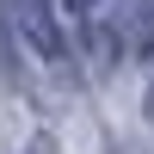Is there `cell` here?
Returning <instances> with one entry per match:
<instances>
[{
  "label": "cell",
  "mask_w": 154,
  "mask_h": 154,
  "mask_svg": "<svg viewBox=\"0 0 154 154\" xmlns=\"http://www.w3.org/2000/svg\"><path fill=\"white\" fill-rule=\"evenodd\" d=\"M0 19L12 25V37H19L31 56H43V62H56V56H62V31H56L49 0H0Z\"/></svg>",
  "instance_id": "6da1fadb"
},
{
  "label": "cell",
  "mask_w": 154,
  "mask_h": 154,
  "mask_svg": "<svg viewBox=\"0 0 154 154\" xmlns=\"http://www.w3.org/2000/svg\"><path fill=\"white\" fill-rule=\"evenodd\" d=\"M68 6H74V12H93V6H99V0H68Z\"/></svg>",
  "instance_id": "7a4b0ae2"
},
{
  "label": "cell",
  "mask_w": 154,
  "mask_h": 154,
  "mask_svg": "<svg viewBox=\"0 0 154 154\" xmlns=\"http://www.w3.org/2000/svg\"><path fill=\"white\" fill-rule=\"evenodd\" d=\"M148 117H154V86H148Z\"/></svg>",
  "instance_id": "3957f363"
}]
</instances>
